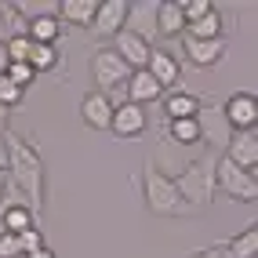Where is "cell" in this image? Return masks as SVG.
<instances>
[{
  "mask_svg": "<svg viewBox=\"0 0 258 258\" xmlns=\"http://www.w3.org/2000/svg\"><path fill=\"white\" fill-rule=\"evenodd\" d=\"M8 142V185H15L19 193L26 197V204L33 208V215L44 211V185H47V167H44V157L40 149L26 142L22 135H4Z\"/></svg>",
  "mask_w": 258,
  "mask_h": 258,
  "instance_id": "6da1fadb",
  "label": "cell"
},
{
  "mask_svg": "<svg viewBox=\"0 0 258 258\" xmlns=\"http://www.w3.org/2000/svg\"><path fill=\"white\" fill-rule=\"evenodd\" d=\"M215 160L218 153H204V157H197L193 164H185L182 171L171 182H175L178 197L189 211H208L215 197H218V185H215Z\"/></svg>",
  "mask_w": 258,
  "mask_h": 258,
  "instance_id": "7a4b0ae2",
  "label": "cell"
},
{
  "mask_svg": "<svg viewBox=\"0 0 258 258\" xmlns=\"http://www.w3.org/2000/svg\"><path fill=\"white\" fill-rule=\"evenodd\" d=\"M142 189H146V208L157 218H182V215H189V208L182 204L171 175H164L153 160L142 164Z\"/></svg>",
  "mask_w": 258,
  "mask_h": 258,
  "instance_id": "3957f363",
  "label": "cell"
},
{
  "mask_svg": "<svg viewBox=\"0 0 258 258\" xmlns=\"http://www.w3.org/2000/svg\"><path fill=\"white\" fill-rule=\"evenodd\" d=\"M135 70H127L124 62H120V55L113 47H98L95 55H91V80H95V91L98 95H106L113 106H120V102H127L124 95V84Z\"/></svg>",
  "mask_w": 258,
  "mask_h": 258,
  "instance_id": "277c9868",
  "label": "cell"
},
{
  "mask_svg": "<svg viewBox=\"0 0 258 258\" xmlns=\"http://www.w3.org/2000/svg\"><path fill=\"white\" fill-rule=\"evenodd\" d=\"M215 185H218V193H226L229 200H240V204H254L258 200V178H254V171L236 167L226 157L215 160Z\"/></svg>",
  "mask_w": 258,
  "mask_h": 258,
  "instance_id": "5b68a950",
  "label": "cell"
},
{
  "mask_svg": "<svg viewBox=\"0 0 258 258\" xmlns=\"http://www.w3.org/2000/svg\"><path fill=\"white\" fill-rule=\"evenodd\" d=\"M197 131H200V142H208L211 149H226L233 127L226 124V113H222V102L218 98H200V109H197Z\"/></svg>",
  "mask_w": 258,
  "mask_h": 258,
  "instance_id": "8992f818",
  "label": "cell"
},
{
  "mask_svg": "<svg viewBox=\"0 0 258 258\" xmlns=\"http://www.w3.org/2000/svg\"><path fill=\"white\" fill-rule=\"evenodd\" d=\"M157 8H160V0H135V4H127L124 33H131V37H139V40H146L153 47L157 37H160V29H157Z\"/></svg>",
  "mask_w": 258,
  "mask_h": 258,
  "instance_id": "52a82bcc",
  "label": "cell"
},
{
  "mask_svg": "<svg viewBox=\"0 0 258 258\" xmlns=\"http://www.w3.org/2000/svg\"><path fill=\"white\" fill-rule=\"evenodd\" d=\"M222 113H226V124L233 131L258 127V98H254V91H233L226 102H222Z\"/></svg>",
  "mask_w": 258,
  "mask_h": 258,
  "instance_id": "ba28073f",
  "label": "cell"
},
{
  "mask_svg": "<svg viewBox=\"0 0 258 258\" xmlns=\"http://www.w3.org/2000/svg\"><path fill=\"white\" fill-rule=\"evenodd\" d=\"M218 157H226L229 164L244 167V171H258V127L233 131L226 142V153H218Z\"/></svg>",
  "mask_w": 258,
  "mask_h": 258,
  "instance_id": "9c48e42d",
  "label": "cell"
},
{
  "mask_svg": "<svg viewBox=\"0 0 258 258\" xmlns=\"http://www.w3.org/2000/svg\"><path fill=\"white\" fill-rule=\"evenodd\" d=\"M149 127V116L142 106H135V102H120L113 106V120H109V131L116 139H142Z\"/></svg>",
  "mask_w": 258,
  "mask_h": 258,
  "instance_id": "30bf717a",
  "label": "cell"
},
{
  "mask_svg": "<svg viewBox=\"0 0 258 258\" xmlns=\"http://www.w3.org/2000/svg\"><path fill=\"white\" fill-rule=\"evenodd\" d=\"M182 51H185V58L197 66V70H215V66L226 58V51H229V40L222 37V40H193V37H182Z\"/></svg>",
  "mask_w": 258,
  "mask_h": 258,
  "instance_id": "8fae6325",
  "label": "cell"
},
{
  "mask_svg": "<svg viewBox=\"0 0 258 258\" xmlns=\"http://www.w3.org/2000/svg\"><path fill=\"white\" fill-rule=\"evenodd\" d=\"M127 4L131 0H98V11H95V22H91L95 37H116V33H124Z\"/></svg>",
  "mask_w": 258,
  "mask_h": 258,
  "instance_id": "7c38bea8",
  "label": "cell"
},
{
  "mask_svg": "<svg viewBox=\"0 0 258 258\" xmlns=\"http://www.w3.org/2000/svg\"><path fill=\"white\" fill-rule=\"evenodd\" d=\"M80 120L88 124L91 131H109V120H113V102L98 91H88L80 98Z\"/></svg>",
  "mask_w": 258,
  "mask_h": 258,
  "instance_id": "4fadbf2b",
  "label": "cell"
},
{
  "mask_svg": "<svg viewBox=\"0 0 258 258\" xmlns=\"http://www.w3.org/2000/svg\"><path fill=\"white\" fill-rule=\"evenodd\" d=\"M146 73L160 84V91H167V88H175V84H178L182 66H178L175 55H167L164 47H153V55H149V62H146Z\"/></svg>",
  "mask_w": 258,
  "mask_h": 258,
  "instance_id": "5bb4252c",
  "label": "cell"
},
{
  "mask_svg": "<svg viewBox=\"0 0 258 258\" xmlns=\"http://www.w3.org/2000/svg\"><path fill=\"white\" fill-rule=\"evenodd\" d=\"M113 51L120 55V62L127 66V70H146V62L153 55V47L139 37H131V33H116L113 37Z\"/></svg>",
  "mask_w": 258,
  "mask_h": 258,
  "instance_id": "9a60e30c",
  "label": "cell"
},
{
  "mask_svg": "<svg viewBox=\"0 0 258 258\" xmlns=\"http://www.w3.org/2000/svg\"><path fill=\"white\" fill-rule=\"evenodd\" d=\"M124 95H127V102H135V106H149V102H160L164 98V91H160V84L153 80L146 70H135L131 77H127V84H124Z\"/></svg>",
  "mask_w": 258,
  "mask_h": 258,
  "instance_id": "2e32d148",
  "label": "cell"
},
{
  "mask_svg": "<svg viewBox=\"0 0 258 258\" xmlns=\"http://www.w3.org/2000/svg\"><path fill=\"white\" fill-rule=\"evenodd\" d=\"M98 11V0H58V22H70L77 29H91Z\"/></svg>",
  "mask_w": 258,
  "mask_h": 258,
  "instance_id": "e0dca14e",
  "label": "cell"
},
{
  "mask_svg": "<svg viewBox=\"0 0 258 258\" xmlns=\"http://www.w3.org/2000/svg\"><path fill=\"white\" fill-rule=\"evenodd\" d=\"M197 109H200V95H193V91H171V95H164L167 120H193Z\"/></svg>",
  "mask_w": 258,
  "mask_h": 258,
  "instance_id": "ac0fdd59",
  "label": "cell"
},
{
  "mask_svg": "<svg viewBox=\"0 0 258 258\" xmlns=\"http://www.w3.org/2000/svg\"><path fill=\"white\" fill-rule=\"evenodd\" d=\"M157 29H160V37H182L185 33V19H182V4L178 0H160Z\"/></svg>",
  "mask_w": 258,
  "mask_h": 258,
  "instance_id": "d6986e66",
  "label": "cell"
},
{
  "mask_svg": "<svg viewBox=\"0 0 258 258\" xmlns=\"http://www.w3.org/2000/svg\"><path fill=\"white\" fill-rule=\"evenodd\" d=\"M26 37H29L33 44H51V47H58V37H62L58 15H47V19H33V22H26Z\"/></svg>",
  "mask_w": 258,
  "mask_h": 258,
  "instance_id": "ffe728a7",
  "label": "cell"
},
{
  "mask_svg": "<svg viewBox=\"0 0 258 258\" xmlns=\"http://www.w3.org/2000/svg\"><path fill=\"white\" fill-rule=\"evenodd\" d=\"M182 37H193V40H222V11L215 8V11L204 15V19L189 22Z\"/></svg>",
  "mask_w": 258,
  "mask_h": 258,
  "instance_id": "44dd1931",
  "label": "cell"
},
{
  "mask_svg": "<svg viewBox=\"0 0 258 258\" xmlns=\"http://www.w3.org/2000/svg\"><path fill=\"white\" fill-rule=\"evenodd\" d=\"M58 47H51V44H33L29 47V58H26V66H29V70L33 73H51V70H58Z\"/></svg>",
  "mask_w": 258,
  "mask_h": 258,
  "instance_id": "7402d4cb",
  "label": "cell"
},
{
  "mask_svg": "<svg viewBox=\"0 0 258 258\" xmlns=\"http://www.w3.org/2000/svg\"><path fill=\"white\" fill-rule=\"evenodd\" d=\"M222 254H226V258H254L258 254V229H254V222H251V229L233 236L229 244L222 247Z\"/></svg>",
  "mask_w": 258,
  "mask_h": 258,
  "instance_id": "603a6c76",
  "label": "cell"
},
{
  "mask_svg": "<svg viewBox=\"0 0 258 258\" xmlns=\"http://www.w3.org/2000/svg\"><path fill=\"white\" fill-rule=\"evenodd\" d=\"M167 135H171V142H178V146H197V142H200L197 120H171V124H167Z\"/></svg>",
  "mask_w": 258,
  "mask_h": 258,
  "instance_id": "cb8c5ba5",
  "label": "cell"
},
{
  "mask_svg": "<svg viewBox=\"0 0 258 258\" xmlns=\"http://www.w3.org/2000/svg\"><path fill=\"white\" fill-rule=\"evenodd\" d=\"M0 22H4L8 40H11V37H26V19L15 11V4H0Z\"/></svg>",
  "mask_w": 258,
  "mask_h": 258,
  "instance_id": "d4e9b609",
  "label": "cell"
},
{
  "mask_svg": "<svg viewBox=\"0 0 258 258\" xmlns=\"http://www.w3.org/2000/svg\"><path fill=\"white\" fill-rule=\"evenodd\" d=\"M178 4H182V19H185V26L197 22V19H204L208 11H215V0H178Z\"/></svg>",
  "mask_w": 258,
  "mask_h": 258,
  "instance_id": "484cf974",
  "label": "cell"
},
{
  "mask_svg": "<svg viewBox=\"0 0 258 258\" xmlns=\"http://www.w3.org/2000/svg\"><path fill=\"white\" fill-rule=\"evenodd\" d=\"M22 98H26L22 88H15L8 77H0V106H4V109H19V106H22Z\"/></svg>",
  "mask_w": 258,
  "mask_h": 258,
  "instance_id": "4316f807",
  "label": "cell"
},
{
  "mask_svg": "<svg viewBox=\"0 0 258 258\" xmlns=\"http://www.w3.org/2000/svg\"><path fill=\"white\" fill-rule=\"evenodd\" d=\"M4 77H8V80L15 84V88H22V91L29 88V84H33V80H37V73H33V70H29V66H26V62H11Z\"/></svg>",
  "mask_w": 258,
  "mask_h": 258,
  "instance_id": "83f0119b",
  "label": "cell"
},
{
  "mask_svg": "<svg viewBox=\"0 0 258 258\" xmlns=\"http://www.w3.org/2000/svg\"><path fill=\"white\" fill-rule=\"evenodd\" d=\"M15 240H19V251H22V258L44 247V233H40V226H33V229H26V233H19V236H15Z\"/></svg>",
  "mask_w": 258,
  "mask_h": 258,
  "instance_id": "f1b7e54d",
  "label": "cell"
},
{
  "mask_svg": "<svg viewBox=\"0 0 258 258\" xmlns=\"http://www.w3.org/2000/svg\"><path fill=\"white\" fill-rule=\"evenodd\" d=\"M4 47H8V58H11V62H26L33 40H29V37H11V40H4Z\"/></svg>",
  "mask_w": 258,
  "mask_h": 258,
  "instance_id": "f546056e",
  "label": "cell"
},
{
  "mask_svg": "<svg viewBox=\"0 0 258 258\" xmlns=\"http://www.w3.org/2000/svg\"><path fill=\"white\" fill-rule=\"evenodd\" d=\"M0 258H22L19 240H15L11 233H0Z\"/></svg>",
  "mask_w": 258,
  "mask_h": 258,
  "instance_id": "4dcf8cb0",
  "label": "cell"
},
{
  "mask_svg": "<svg viewBox=\"0 0 258 258\" xmlns=\"http://www.w3.org/2000/svg\"><path fill=\"white\" fill-rule=\"evenodd\" d=\"M189 258H222V244H215V247H204V251L189 254Z\"/></svg>",
  "mask_w": 258,
  "mask_h": 258,
  "instance_id": "1f68e13d",
  "label": "cell"
},
{
  "mask_svg": "<svg viewBox=\"0 0 258 258\" xmlns=\"http://www.w3.org/2000/svg\"><path fill=\"white\" fill-rule=\"evenodd\" d=\"M8 124H11V109H4V106H0V139L8 135Z\"/></svg>",
  "mask_w": 258,
  "mask_h": 258,
  "instance_id": "d6a6232c",
  "label": "cell"
},
{
  "mask_svg": "<svg viewBox=\"0 0 258 258\" xmlns=\"http://www.w3.org/2000/svg\"><path fill=\"white\" fill-rule=\"evenodd\" d=\"M8 66H11V58H8V47H4V44H0V77H4V73H8Z\"/></svg>",
  "mask_w": 258,
  "mask_h": 258,
  "instance_id": "836d02e7",
  "label": "cell"
},
{
  "mask_svg": "<svg viewBox=\"0 0 258 258\" xmlns=\"http://www.w3.org/2000/svg\"><path fill=\"white\" fill-rule=\"evenodd\" d=\"M26 258H58V254H55V251H51V247L44 244L40 251H33V254H26Z\"/></svg>",
  "mask_w": 258,
  "mask_h": 258,
  "instance_id": "e575fe53",
  "label": "cell"
},
{
  "mask_svg": "<svg viewBox=\"0 0 258 258\" xmlns=\"http://www.w3.org/2000/svg\"><path fill=\"white\" fill-rule=\"evenodd\" d=\"M4 167H8V142L0 139V171H4Z\"/></svg>",
  "mask_w": 258,
  "mask_h": 258,
  "instance_id": "d590c367",
  "label": "cell"
},
{
  "mask_svg": "<svg viewBox=\"0 0 258 258\" xmlns=\"http://www.w3.org/2000/svg\"><path fill=\"white\" fill-rule=\"evenodd\" d=\"M4 193H8V175L0 171V204H4Z\"/></svg>",
  "mask_w": 258,
  "mask_h": 258,
  "instance_id": "8d00e7d4",
  "label": "cell"
},
{
  "mask_svg": "<svg viewBox=\"0 0 258 258\" xmlns=\"http://www.w3.org/2000/svg\"><path fill=\"white\" fill-rule=\"evenodd\" d=\"M8 40V33H4V22H0V44H4Z\"/></svg>",
  "mask_w": 258,
  "mask_h": 258,
  "instance_id": "74e56055",
  "label": "cell"
}]
</instances>
